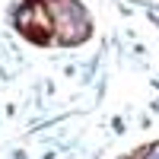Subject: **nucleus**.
I'll return each mask as SVG.
<instances>
[{
	"mask_svg": "<svg viewBox=\"0 0 159 159\" xmlns=\"http://www.w3.org/2000/svg\"><path fill=\"white\" fill-rule=\"evenodd\" d=\"M147 159H159V143H156V147H150V150H147Z\"/></svg>",
	"mask_w": 159,
	"mask_h": 159,
	"instance_id": "f257e3e1",
	"label": "nucleus"
}]
</instances>
